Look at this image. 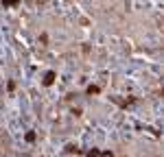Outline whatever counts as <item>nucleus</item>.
Masks as SVG:
<instances>
[{
  "mask_svg": "<svg viewBox=\"0 0 164 157\" xmlns=\"http://www.w3.org/2000/svg\"><path fill=\"white\" fill-rule=\"evenodd\" d=\"M2 2H4V4H15L18 0H2Z\"/></svg>",
  "mask_w": 164,
  "mask_h": 157,
  "instance_id": "3",
  "label": "nucleus"
},
{
  "mask_svg": "<svg viewBox=\"0 0 164 157\" xmlns=\"http://www.w3.org/2000/svg\"><path fill=\"white\" fill-rule=\"evenodd\" d=\"M99 155V151H90V153H88V157H96Z\"/></svg>",
  "mask_w": 164,
  "mask_h": 157,
  "instance_id": "2",
  "label": "nucleus"
},
{
  "mask_svg": "<svg viewBox=\"0 0 164 157\" xmlns=\"http://www.w3.org/2000/svg\"><path fill=\"white\" fill-rule=\"evenodd\" d=\"M103 157H112V153H103Z\"/></svg>",
  "mask_w": 164,
  "mask_h": 157,
  "instance_id": "4",
  "label": "nucleus"
},
{
  "mask_svg": "<svg viewBox=\"0 0 164 157\" xmlns=\"http://www.w3.org/2000/svg\"><path fill=\"white\" fill-rule=\"evenodd\" d=\"M53 79H55V74H53V72H48V74H46V79H44V83H46V85H50V83H53Z\"/></svg>",
  "mask_w": 164,
  "mask_h": 157,
  "instance_id": "1",
  "label": "nucleus"
}]
</instances>
